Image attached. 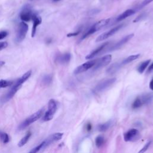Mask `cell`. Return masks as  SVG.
I'll return each instance as SVG.
<instances>
[{"mask_svg":"<svg viewBox=\"0 0 153 153\" xmlns=\"http://www.w3.org/2000/svg\"><path fill=\"white\" fill-rule=\"evenodd\" d=\"M8 46V43L7 42H0V50L5 48Z\"/></svg>","mask_w":153,"mask_h":153,"instance_id":"34","label":"cell"},{"mask_svg":"<svg viewBox=\"0 0 153 153\" xmlns=\"http://www.w3.org/2000/svg\"><path fill=\"white\" fill-rule=\"evenodd\" d=\"M152 1H153V0H143L140 5V8H142V7L146 6V5L149 4V3H151Z\"/></svg>","mask_w":153,"mask_h":153,"instance_id":"32","label":"cell"},{"mask_svg":"<svg viewBox=\"0 0 153 153\" xmlns=\"http://www.w3.org/2000/svg\"><path fill=\"white\" fill-rule=\"evenodd\" d=\"M115 81L116 78H112L102 80L96 85L93 91L94 93H100L103 91L111 87Z\"/></svg>","mask_w":153,"mask_h":153,"instance_id":"5","label":"cell"},{"mask_svg":"<svg viewBox=\"0 0 153 153\" xmlns=\"http://www.w3.org/2000/svg\"><path fill=\"white\" fill-rule=\"evenodd\" d=\"M95 62H96V60H91L85 62L84 63H82V65L78 66L74 70V74H76V75L79 74L87 71L89 69L92 68L93 66L94 65Z\"/></svg>","mask_w":153,"mask_h":153,"instance_id":"12","label":"cell"},{"mask_svg":"<svg viewBox=\"0 0 153 153\" xmlns=\"http://www.w3.org/2000/svg\"><path fill=\"white\" fill-rule=\"evenodd\" d=\"M111 124H112L111 121H107L106 123H102V124H100L97 126V129L100 131H106L111 127Z\"/></svg>","mask_w":153,"mask_h":153,"instance_id":"23","label":"cell"},{"mask_svg":"<svg viewBox=\"0 0 153 153\" xmlns=\"http://www.w3.org/2000/svg\"><path fill=\"white\" fill-rule=\"evenodd\" d=\"M91 128V124H88L87 125V130H90Z\"/></svg>","mask_w":153,"mask_h":153,"instance_id":"38","label":"cell"},{"mask_svg":"<svg viewBox=\"0 0 153 153\" xmlns=\"http://www.w3.org/2000/svg\"><path fill=\"white\" fill-rule=\"evenodd\" d=\"M140 54H133V55H130L128 57H127L126 59H124L121 62V65H127L133 61H134V60H136L137 59H138L140 57Z\"/></svg>","mask_w":153,"mask_h":153,"instance_id":"20","label":"cell"},{"mask_svg":"<svg viewBox=\"0 0 153 153\" xmlns=\"http://www.w3.org/2000/svg\"><path fill=\"white\" fill-rule=\"evenodd\" d=\"M8 33L5 30L0 32V40L5 38L8 35Z\"/></svg>","mask_w":153,"mask_h":153,"instance_id":"31","label":"cell"},{"mask_svg":"<svg viewBox=\"0 0 153 153\" xmlns=\"http://www.w3.org/2000/svg\"><path fill=\"white\" fill-rule=\"evenodd\" d=\"M57 109V105L56 100L54 99H50L48 104V110L44 114L42 118V121H48L51 120L53 118Z\"/></svg>","mask_w":153,"mask_h":153,"instance_id":"4","label":"cell"},{"mask_svg":"<svg viewBox=\"0 0 153 153\" xmlns=\"http://www.w3.org/2000/svg\"><path fill=\"white\" fill-rule=\"evenodd\" d=\"M143 106L142 102H141V100L139 98V96H137L133 101L132 105H131V107L133 109H138L140 107H142Z\"/></svg>","mask_w":153,"mask_h":153,"instance_id":"25","label":"cell"},{"mask_svg":"<svg viewBox=\"0 0 153 153\" xmlns=\"http://www.w3.org/2000/svg\"><path fill=\"white\" fill-rule=\"evenodd\" d=\"M42 148H43V143L42 142L39 145H38V146H36V147L33 148L31 151H30V152H29V153H37L38 151H39Z\"/></svg>","mask_w":153,"mask_h":153,"instance_id":"30","label":"cell"},{"mask_svg":"<svg viewBox=\"0 0 153 153\" xmlns=\"http://www.w3.org/2000/svg\"><path fill=\"white\" fill-rule=\"evenodd\" d=\"M110 22V19H102L96 23H95L88 30H87L81 36V40H83L85 39L87 37L89 36L90 35L93 34V33L96 32V31L100 30L102 29L103 27L107 25L109 22Z\"/></svg>","mask_w":153,"mask_h":153,"instance_id":"2","label":"cell"},{"mask_svg":"<svg viewBox=\"0 0 153 153\" xmlns=\"http://www.w3.org/2000/svg\"><path fill=\"white\" fill-rule=\"evenodd\" d=\"M32 20H33V26H32V29L31 36L33 37L35 35V33H36V27L38 25H39L41 23L42 19H41V17L40 16H39L36 14L34 13Z\"/></svg>","mask_w":153,"mask_h":153,"instance_id":"15","label":"cell"},{"mask_svg":"<svg viewBox=\"0 0 153 153\" xmlns=\"http://www.w3.org/2000/svg\"><path fill=\"white\" fill-rule=\"evenodd\" d=\"M152 71H153V63H152L149 65V66L148 67V70H147V72L148 73V72H152Z\"/></svg>","mask_w":153,"mask_h":153,"instance_id":"36","label":"cell"},{"mask_svg":"<svg viewBox=\"0 0 153 153\" xmlns=\"http://www.w3.org/2000/svg\"><path fill=\"white\" fill-rule=\"evenodd\" d=\"M150 62H151V60H146L143 62L142 63H141L139 65V66L137 69L138 72L139 74H142L145 71V70L146 69V68L148 66V65H149Z\"/></svg>","mask_w":153,"mask_h":153,"instance_id":"22","label":"cell"},{"mask_svg":"<svg viewBox=\"0 0 153 153\" xmlns=\"http://www.w3.org/2000/svg\"><path fill=\"white\" fill-rule=\"evenodd\" d=\"M0 140L4 143H7L10 140V138L8 135L6 133H4L0 131Z\"/></svg>","mask_w":153,"mask_h":153,"instance_id":"28","label":"cell"},{"mask_svg":"<svg viewBox=\"0 0 153 153\" xmlns=\"http://www.w3.org/2000/svg\"><path fill=\"white\" fill-rule=\"evenodd\" d=\"M112 60V56L111 54H108L103 56L102 57L96 59V62L94 65L93 66V71L98 70L103 67H105L109 65Z\"/></svg>","mask_w":153,"mask_h":153,"instance_id":"8","label":"cell"},{"mask_svg":"<svg viewBox=\"0 0 153 153\" xmlns=\"http://www.w3.org/2000/svg\"><path fill=\"white\" fill-rule=\"evenodd\" d=\"M140 136L139 131L137 129L131 128L128 130L124 134V140L126 142H132L135 141Z\"/></svg>","mask_w":153,"mask_h":153,"instance_id":"9","label":"cell"},{"mask_svg":"<svg viewBox=\"0 0 153 153\" xmlns=\"http://www.w3.org/2000/svg\"><path fill=\"white\" fill-rule=\"evenodd\" d=\"M122 66L121 63L119 62H116L111 65L106 70V73L108 74H114L118 71V69Z\"/></svg>","mask_w":153,"mask_h":153,"instance_id":"19","label":"cell"},{"mask_svg":"<svg viewBox=\"0 0 153 153\" xmlns=\"http://www.w3.org/2000/svg\"><path fill=\"white\" fill-rule=\"evenodd\" d=\"M53 77L51 75H45L42 78V82L44 85H49L52 82Z\"/></svg>","mask_w":153,"mask_h":153,"instance_id":"26","label":"cell"},{"mask_svg":"<svg viewBox=\"0 0 153 153\" xmlns=\"http://www.w3.org/2000/svg\"><path fill=\"white\" fill-rule=\"evenodd\" d=\"M32 74V71H29L25 73L20 78H19L15 82L14 84L13 85V87L8 90V91L4 94L1 99V101L2 103H5L8 102L9 100H10L16 93V92L19 90V88L21 87L22 85L29 79V78L30 76Z\"/></svg>","mask_w":153,"mask_h":153,"instance_id":"1","label":"cell"},{"mask_svg":"<svg viewBox=\"0 0 153 153\" xmlns=\"http://www.w3.org/2000/svg\"><path fill=\"white\" fill-rule=\"evenodd\" d=\"M79 31H77V32H72V33H69L68 34H67V36L68 37H72V36H76L79 34Z\"/></svg>","mask_w":153,"mask_h":153,"instance_id":"35","label":"cell"},{"mask_svg":"<svg viewBox=\"0 0 153 153\" xmlns=\"http://www.w3.org/2000/svg\"><path fill=\"white\" fill-rule=\"evenodd\" d=\"M105 142L104 137L102 135L97 136L95 139V144L97 148H100Z\"/></svg>","mask_w":153,"mask_h":153,"instance_id":"24","label":"cell"},{"mask_svg":"<svg viewBox=\"0 0 153 153\" xmlns=\"http://www.w3.org/2000/svg\"><path fill=\"white\" fill-rule=\"evenodd\" d=\"M34 13L32 10L30 5L27 4L25 5L20 13V18L22 22H29L32 19Z\"/></svg>","mask_w":153,"mask_h":153,"instance_id":"7","label":"cell"},{"mask_svg":"<svg viewBox=\"0 0 153 153\" xmlns=\"http://www.w3.org/2000/svg\"><path fill=\"white\" fill-rule=\"evenodd\" d=\"M27 30H28L27 25L24 22H21L19 25L18 29L17 30L16 40L17 42H22L25 38Z\"/></svg>","mask_w":153,"mask_h":153,"instance_id":"6","label":"cell"},{"mask_svg":"<svg viewBox=\"0 0 153 153\" xmlns=\"http://www.w3.org/2000/svg\"><path fill=\"white\" fill-rule=\"evenodd\" d=\"M109 43H110V42H106L103 43V44H102L101 45H100L99 47L96 48L95 50L92 51L90 53L87 54L85 57V59H91L93 58L94 57H95L96 56L98 55L102 51H103V50L106 48V46H108L109 44Z\"/></svg>","mask_w":153,"mask_h":153,"instance_id":"14","label":"cell"},{"mask_svg":"<svg viewBox=\"0 0 153 153\" xmlns=\"http://www.w3.org/2000/svg\"><path fill=\"white\" fill-rule=\"evenodd\" d=\"M135 13V11L133 9H128L127 10H126L125 11H124L122 14H121L120 15H119L117 18V22H120L121 21L125 19H126L127 17L134 14Z\"/></svg>","mask_w":153,"mask_h":153,"instance_id":"18","label":"cell"},{"mask_svg":"<svg viewBox=\"0 0 153 153\" xmlns=\"http://www.w3.org/2000/svg\"><path fill=\"white\" fill-rule=\"evenodd\" d=\"M134 36L133 33H130L129 35H127L123 37L121 39H120L119 41H118L117 43L114 44L111 47H109L108 49V51H114L116 50H118L123 45H124L126 43H127L130 39H131Z\"/></svg>","mask_w":153,"mask_h":153,"instance_id":"13","label":"cell"},{"mask_svg":"<svg viewBox=\"0 0 153 153\" xmlns=\"http://www.w3.org/2000/svg\"><path fill=\"white\" fill-rule=\"evenodd\" d=\"M43 112H44V109H41L39 110H38V111H36V112H35L34 114H32L30 116H29V117H27V118H26L19 126V130H22L24 128H25L26 127H27V126H29V125H30L32 123H34L35 121H36V120H38L39 118H40L41 117V116L43 114Z\"/></svg>","mask_w":153,"mask_h":153,"instance_id":"3","label":"cell"},{"mask_svg":"<svg viewBox=\"0 0 153 153\" xmlns=\"http://www.w3.org/2000/svg\"><path fill=\"white\" fill-rule=\"evenodd\" d=\"M71 58V55L70 53H66L65 54H60V55H58L56 57V60L60 64H66L68 63L69 62Z\"/></svg>","mask_w":153,"mask_h":153,"instance_id":"16","label":"cell"},{"mask_svg":"<svg viewBox=\"0 0 153 153\" xmlns=\"http://www.w3.org/2000/svg\"><path fill=\"white\" fill-rule=\"evenodd\" d=\"M63 135V133H55L50 136H49L46 139H45L42 143H43V148L44 149L50 145L51 143L57 142L59 140H60Z\"/></svg>","mask_w":153,"mask_h":153,"instance_id":"10","label":"cell"},{"mask_svg":"<svg viewBox=\"0 0 153 153\" xmlns=\"http://www.w3.org/2000/svg\"><path fill=\"white\" fill-rule=\"evenodd\" d=\"M13 84V82L12 81L1 79L0 80V88L9 87V86Z\"/></svg>","mask_w":153,"mask_h":153,"instance_id":"27","label":"cell"},{"mask_svg":"<svg viewBox=\"0 0 153 153\" xmlns=\"http://www.w3.org/2000/svg\"><path fill=\"white\" fill-rule=\"evenodd\" d=\"M144 16H145V14H144V13H142L141 14L139 15V16L133 20V22H134V23H136V22H137L140 21V20L142 19V18H143V17H144Z\"/></svg>","mask_w":153,"mask_h":153,"instance_id":"33","label":"cell"},{"mask_svg":"<svg viewBox=\"0 0 153 153\" xmlns=\"http://www.w3.org/2000/svg\"><path fill=\"white\" fill-rule=\"evenodd\" d=\"M5 64V62L3 61H0V68Z\"/></svg>","mask_w":153,"mask_h":153,"instance_id":"39","label":"cell"},{"mask_svg":"<svg viewBox=\"0 0 153 153\" xmlns=\"http://www.w3.org/2000/svg\"><path fill=\"white\" fill-rule=\"evenodd\" d=\"M123 25H118L113 28H112L111 29H110L109 30L103 33H102L101 35H100L96 39V42H99V41H104L105 39H107L108 38L110 37L111 36L114 35L116 32H117L122 27H123Z\"/></svg>","mask_w":153,"mask_h":153,"instance_id":"11","label":"cell"},{"mask_svg":"<svg viewBox=\"0 0 153 153\" xmlns=\"http://www.w3.org/2000/svg\"><path fill=\"white\" fill-rule=\"evenodd\" d=\"M60 1V0H53V1H55V2H56V1Z\"/></svg>","mask_w":153,"mask_h":153,"instance_id":"40","label":"cell"},{"mask_svg":"<svg viewBox=\"0 0 153 153\" xmlns=\"http://www.w3.org/2000/svg\"><path fill=\"white\" fill-rule=\"evenodd\" d=\"M143 105L150 103L153 100V93H148L139 96Z\"/></svg>","mask_w":153,"mask_h":153,"instance_id":"17","label":"cell"},{"mask_svg":"<svg viewBox=\"0 0 153 153\" xmlns=\"http://www.w3.org/2000/svg\"><path fill=\"white\" fill-rule=\"evenodd\" d=\"M31 134H32V133L30 131H27L26 133V134H25V136L18 143V146L19 147H22L23 146H24L27 142V141L29 140L30 137L31 136Z\"/></svg>","mask_w":153,"mask_h":153,"instance_id":"21","label":"cell"},{"mask_svg":"<svg viewBox=\"0 0 153 153\" xmlns=\"http://www.w3.org/2000/svg\"><path fill=\"white\" fill-rule=\"evenodd\" d=\"M151 143H152V141H151V140L148 141V142L143 146V148H141V149L138 152V153H145V152L148 149V148H149V146H150Z\"/></svg>","mask_w":153,"mask_h":153,"instance_id":"29","label":"cell"},{"mask_svg":"<svg viewBox=\"0 0 153 153\" xmlns=\"http://www.w3.org/2000/svg\"><path fill=\"white\" fill-rule=\"evenodd\" d=\"M149 86L150 89H151V90H152V91H153V78H152V79L151 80V81H150V82H149Z\"/></svg>","mask_w":153,"mask_h":153,"instance_id":"37","label":"cell"}]
</instances>
